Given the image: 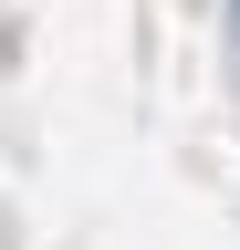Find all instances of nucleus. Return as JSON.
Here are the masks:
<instances>
[{
  "label": "nucleus",
  "instance_id": "nucleus-1",
  "mask_svg": "<svg viewBox=\"0 0 240 250\" xmlns=\"http://www.w3.org/2000/svg\"><path fill=\"white\" fill-rule=\"evenodd\" d=\"M230 11H240V0H230Z\"/></svg>",
  "mask_w": 240,
  "mask_h": 250
}]
</instances>
